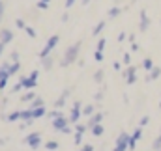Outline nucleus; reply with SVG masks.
<instances>
[{"label": "nucleus", "instance_id": "f257e3e1", "mask_svg": "<svg viewBox=\"0 0 161 151\" xmlns=\"http://www.w3.org/2000/svg\"><path fill=\"white\" fill-rule=\"evenodd\" d=\"M80 47H82V41H77V43H73V45H69V47L66 49L64 58H62V62H60L62 67H68V65H71L73 62H77V58H79V54H80Z\"/></svg>", "mask_w": 161, "mask_h": 151}, {"label": "nucleus", "instance_id": "f03ea898", "mask_svg": "<svg viewBox=\"0 0 161 151\" xmlns=\"http://www.w3.org/2000/svg\"><path fill=\"white\" fill-rule=\"evenodd\" d=\"M58 41H60V36H58V34H54V36H51V38L47 39L45 47L41 49V52H40V58H41V60H43V58H47V56L53 52V49L58 45Z\"/></svg>", "mask_w": 161, "mask_h": 151}, {"label": "nucleus", "instance_id": "7ed1b4c3", "mask_svg": "<svg viewBox=\"0 0 161 151\" xmlns=\"http://www.w3.org/2000/svg\"><path fill=\"white\" fill-rule=\"evenodd\" d=\"M129 140H131V134H127V133H120V134H118V138H116V146H114V149H113V151H125V149H129Z\"/></svg>", "mask_w": 161, "mask_h": 151}, {"label": "nucleus", "instance_id": "20e7f679", "mask_svg": "<svg viewBox=\"0 0 161 151\" xmlns=\"http://www.w3.org/2000/svg\"><path fill=\"white\" fill-rule=\"evenodd\" d=\"M69 123H71V121H69V117H66L64 114H62V116H58V117H54V119H51L53 129H54V131H58V133H62Z\"/></svg>", "mask_w": 161, "mask_h": 151}, {"label": "nucleus", "instance_id": "39448f33", "mask_svg": "<svg viewBox=\"0 0 161 151\" xmlns=\"http://www.w3.org/2000/svg\"><path fill=\"white\" fill-rule=\"evenodd\" d=\"M25 144H28L32 149H38V148L41 146V134L40 133H30V134H26Z\"/></svg>", "mask_w": 161, "mask_h": 151}, {"label": "nucleus", "instance_id": "423d86ee", "mask_svg": "<svg viewBox=\"0 0 161 151\" xmlns=\"http://www.w3.org/2000/svg\"><path fill=\"white\" fill-rule=\"evenodd\" d=\"M124 76H125V82L131 86V84H135L137 82V69L133 67V65H127V69L124 71Z\"/></svg>", "mask_w": 161, "mask_h": 151}, {"label": "nucleus", "instance_id": "0eeeda50", "mask_svg": "<svg viewBox=\"0 0 161 151\" xmlns=\"http://www.w3.org/2000/svg\"><path fill=\"white\" fill-rule=\"evenodd\" d=\"M19 82L23 84V88H25V90H34V88L38 86V80H36V78H32L30 75H28V76H21V78H19Z\"/></svg>", "mask_w": 161, "mask_h": 151}, {"label": "nucleus", "instance_id": "6e6552de", "mask_svg": "<svg viewBox=\"0 0 161 151\" xmlns=\"http://www.w3.org/2000/svg\"><path fill=\"white\" fill-rule=\"evenodd\" d=\"M82 116V110H80V103L75 101L73 103V108H71V116H69V121L71 123H79V117Z\"/></svg>", "mask_w": 161, "mask_h": 151}, {"label": "nucleus", "instance_id": "1a4fd4ad", "mask_svg": "<svg viewBox=\"0 0 161 151\" xmlns=\"http://www.w3.org/2000/svg\"><path fill=\"white\" fill-rule=\"evenodd\" d=\"M141 138H142V129L139 127V129L131 134V140H129V149H131V151L135 149V148H137V142H139Z\"/></svg>", "mask_w": 161, "mask_h": 151}, {"label": "nucleus", "instance_id": "9d476101", "mask_svg": "<svg viewBox=\"0 0 161 151\" xmlns=\"http://www.w3.org/2000/svg\"><path fill=\"white\" fill-rule=\"evenodd\" d=\"M0 41L6 43V45L11 43V41H13V32H11L9 28H2V30H0Z\"/></svg>", "mask_w": 161, "mask_h": 151}, {"label": "nucleus", "instance_id": "9b49d317", "mask_svg": "<svg viewBox=\"0 0 161 151\" xmlns=\"http://www.w3.org/2000/svg\"><path fill=\"white\" fill-rule=\"evenodd\" d=\"M148 26H150V19H148L146 11L142 9V11H141V23H139V28H141V32H146Z\"/></svg>", "mask_w": 161, "mask_h": 151}, {"label": "nucleus", "instance_id": "f8f14e48", "mask_svg": "<svg viewBox=\"0 0 161 151\" xmlns=\"http://www.w3.org/2000/svg\"><path fill=\"white\" fill-rule=\"evenodd\" d=\"M101 119H103V114H101V112H96V114H92V116H90V121H88L86 125L92 129L96 123H101Z\"/></svg>", "mask_w": 161, "mask_h": 151}, {"label": "nucleus", "instance_id": "ddd939ff", "mask_svg": "<svg viewBox=\"0 0 161 151\" xmlns=\"http://www.w3.org/2000/svg\"><path fill=\"white\" fill-rule=\"evenodd\" d=\"M69 91H71V90H66V91H62V95H60V97H58V101L54 103V107H56V108H62V107H64V103H66V99H68Z\"/></svg>", "mask_w": 161, "mask_h": 151}, {"label": "nucleus", "instance_id": "4468645a", "mask_svg": "<svg viewBox=\"0 0 161 151\" xmlns=\"http://www.w3.org/2000/svg\"><path fill=\"white\" fill-rule=\"evenodd\" d=\"M45 114H47L45 107H38V108H32V117H34V119H40V117H43Z\"/></svg>", "mask_w": 161, "mask_h": 151}, {"label": "nucleus", "instance_id": "2eb2a0df", "mask_svg": "<svg viewBox=\"0 0 161 151\" xmlns=\"http://www.w3.org/2000/svg\"><path fill=\"white\" fill-rule=\"evenodd\" d=\"M19 119H21V110H17V112H11L8 117L4 116V121H9V123H11V121H19Z\"/></svg>", "mask_w": 161, "mask_h": 151}, {"label": "nucleus", "instance_id": "dca6fc26", "mask_svg": "<svg viewBox=\"0 0 161 151\" xmlns=\"http://www.w3.org/2000/svg\"><path fill=\"white\" fill-rule=\"evenodd\" d=\"M41 62H43V69H47V71L54 65V58H53V56H47V58H43Z\"/></svg>", "mask_w": 161, "mask_h": 151}, {"label": "nucleus", "instance_id": "f3484780", "mask_svg": "<svg viewBox=\"0 0 161 151\" xmlns=\"http://www.w3.org/2000/svg\"><path fill=\"white\" fill-rule=\"evenodd\" d=\"M103 131H105V129H103V125H101V123H96V125L92 127V134H94V136H101V134H103Z\"/></svg>", "mask_w": 161, "mask_h": 151}, {"label": "nucleus", "instance_id": "a211bd4d", "mask_svg": "<svg viewBox=\"0 0 161 151\" xmlns=\"http://www.w3.org/2000/svg\"><path fill=\"white\" fill-rule=\"evenodd\" d=\"M45 149H49V151H56L58 149V142H54V140H49L45 146H43Z\"/></svg>", "mask_w": 161, "mask_h": 151}, {"label": "nucleus", "instance_id": "6ab92c4d", "mask_svg": "<svg viewBox=\"0 0 161 151\" xmlns=\"http://www.w3.org/2000/svg\"><path fill=\"white\" fill-rule=\"evenodd\" d=\"M38 107H45V103H43V99H41V97L32 99V103H30V108H38Z\"/></svg>", "mask_w": 161, "mask_h": 151}, {"label": "nucleus", "instance_id": "aec40b11", "mask_svg": "<svg viewBox=\"0 0 161 151\" xmlns=\"http://www.w3.org/2000/svg\"><path fill=\"white\" fill-rule=\"evenodd\" d=\"M32 99H36V93H34V91H28V93L21 95V101H23V103H28V101H32Z\"/></svg>", "mask_w": 161, "mask_h": 151}, {"label": "nucleus", "instance_id": "412c9836", "mask_svg": "<svg viewBox=\"0 0 161 151\" xmlns=\"http://www.w3.org/2000/svg\"><path fill=\"white\" fill-rule=\"evenodd\" d=\"M120 13H122L120 8H111V9H109V19H116Z\"/></svg>", "mask_w": 161, "mask_h": 151}, {"label": "nucleus", "instance_id": "4be33fe9", "mask_svg": "<svg viewBox=\"0 0 161 151\" xmlns=\"http://www.w3.org/2000/svg\"><path fill=\"white\" fill-rule=\"evenodd\" d=\"M161 76V69L156 65V67H152V71H150V78L152 80H156V78H159Z\"/></svg>", "mask_w": 161, "mask_h": 151}, {"label": "nucleus", "instance_id": "5701e85b", "mask_svg": "<svg viewBox=\"0 0 161 151\" xmlns=\"http://www.w3.org/2000/svg\"><path fill=\"white\" fill-rule=\"evenodd\" d=\"M103 28H105V23L101 21V23H99L97 26H94V30H92V34H94V36H99V34L103 32Z\"/></svg>", "mask_w": 161, "mask_h": 151}, {"label": "nucleus", "instance_id": "b1692460", "mask_svg": "<svg viewBox=\"0 0 161 151\" xmlns=\"http://www.w3.org/2000/svg\"><path fill=\"white\" fill-rule=\"evenodd\" d=\"M19 69H21V64H19V62H13V64H11V67H9V76L17 75V71H19Z\"/></svg>", "mask_w": 161, "mask_h": 151}, {"label": "nucleus", "instance_id": "393cba45", "mask_svg": "<svg viewBox=\"0 0 161 151\" xmlns=\"http://www.w3.org/2000/svg\"><path fill=\"white\" fill-rule=\"evenodd\" d=\"M142 67H144L146 71H152V67H154L152 60H150V58H144V60H142Z\"/></svg>", "mask_w": 161, "mask_h": 151}, {"label": "nucleus", "instance_id": "a878e982", "mask_svg": "<svg viewBox=\"0 0 161 151\" xmlns=\"http://www.w3.org/2000/svg\"><path fill=\"white\" fill-rule=\"evenodd\" d=\"M92 114H94V107H92V105L82 107V116H92Z\"/></svg>", "mask_w": 161, "mask_h": 151}, {"label": "nucleus", "instance_id": "bb28decb", "mask_svg": "<svg viewBox=\"0 0 161 151\" xmlns=\"http://www.w3.org/2000/svg\"><path fill=\"white\" fill-rule=\"evenodd\" d=\"M103 76H105L103 69H99V71H96V75H94V80H96V82H103Z\"/></svg>", "mask_w": 161, "mask_h": 151}, {"label": "nucleus", "instance_id": "cd10ccee", "mask_svg": "<svg viewBox=\"0 0 161 151\" xmlns=\"http://www.w3.org/2000/svg\"><path fill=\"white\" fill-rule=\"evenodd\" d=\"M47 116H49V119H54V117L62 116V112H60V108H54V110H51V112L47 114Z\"/></svg>", "mask_w": 161, "mask_h": 151}, {"label": "nucleus", "instance_id": "c85d7f7f", "mask_svg": "<svg viewBox=\"0 0 161 151\" xmlns=\"http://www.w3.org/2000/svg\"><path fill=\"white\" fill-rule=\"evenodd\" d=\"M82 136H84V133H79V131H75V146H80V142H82Z\"/></svg>", "mask_w": 161, "mask_h": 151}, {"label": "nucleus", "instance_id": "c756f323", "mask_svg": "<svg viewBox=\"0 0 161 151\" xmlns=\"http://www.w3.org/2000/svg\"><path fill=\"white\" fill-rule=\"evenodd\" d=\"M105 45H107V39L101 38V39H97V45H96V49H97V50H103V49H105Z\"/></svg>", "mask_w": 161, "mask_h": 151}, {"label": "nucleus", "instance_id": "7c9ffc66", "mask_svg": "<svg viewBox=\"0 0 161 151\" xmlns=\"http://www.w3.org/2000/svg\"><path fill=\"white\" fill-rule=\"evenodd\" d=\"M25 32H26V36H28V38H36V30H34L32 26H26V28H25Z\"/></svg>", "mask_w": 161, "mask_h": 151}, {"label": "nucleus", "instance_id": "2f4dec72", "mask_svg": "<svg viewBox=\"0 0 161 151\" xmlns=\"http://www.w3.org/2000/svg\"><path fill=\"white\" fill-rule=\"evenodd\" d=\"M122 62H124V65H129V64H131V54L125 52V54L122 56Z\"/></svg>", "mask_w": 161, "mask_h": 151}, {"label": "nucleus", "instance_id": "473e14b6", "mask_svg": "<svg viewBox=\"0 0 161 151\" xmlns=\"http://www.w3.org/2000/svg\"><path fill=\"white\" fill-rule=\"evenodd\" d=\"M94 58H96V62H101V60H103V50H97V49H96Z\"/></svg>", "mask_w": 161, "mask_h": 151}, {"label": "nucleus", "instance_id": "72a5a7b5", "mask_svg": "<svg viewBox=\"0 0 161 151\" xmlns=\"http://www.w3.org/2000/svg\"><path fill=\"white\" fill-rule=\"evenodd\" d=\"M15 26H17V28H21V30H25V28H26V24H25V21H23V19H17V21H15Z\"/></svg>", "mask_w": 161, "mask_h": 151}, {"label": "nucleus", "instance_id": "f704fd0d", "mask_svg": "<svg viewBox=\"0 0 161 151\" xmlns=\"http://www.w3.org/2000/svg\"><path fill=\"white\" fill-rule=\"evenodd\" d=\"M21 90H25V88H23V84H21V82H17V84L11 88V93H17V91H21Z\"/></svg>", "mask_w": 161, "mask_h": 151}, {"label": "nucleus", "instance_id": "c9c22d12", "mask_svg": "<svg viewBox=\"0 0 161 151\" xmlns=\"http://www.w3.org/2000/svg\"><path fill=\"white\" fill-rule=\"evenodd\" d=\"M8 86V78H0V91H4Z\"/></svg>", "mask_w": 161, "mask_h": 151}, {"label": "nucleus", "instance_id": "e433bc0d", "mask_svg": "<svg viewBox=\"0 0 161 151\" xmlns=\"http://www.w3.org/2000/svg\"><path fill=\"white\" fill-rule=\"evenodd\" d=\"M38 8H40V9H47V8H49V2H43V0H40V2H38Z\"/></svg>", "mask_w": 161, "mask_h": 151}, {"label": "nucleus", "instance_id": "4c0bfd02", "mask_svg": "<svg viewBox=\"0 0 161 151\" xmlns=\"http://www.w3.org/2000/svg\"><path fill=\"white\" fill-rule=\"evenodd\" d=\"M0 78H9V71H6V69L0 67Z\"/></svg>", "mask_w": 161, "mask_h": 151}, {"label": "nucleus", "instance_id": "58836bf2", "mask_svg": "<svg viewBox=\"0 0 161 151\" xmlns=\"http://www.w3.org/2000/svg\"><path fill=\"white\" fill-rule=\"evenodd\" d=\"M80 151H94V146H90V144H84V146L80 148Z\"/></svg>", "mask_w": 161, "mask_h": 151}, {"label": "nucleus", "instance_id": "ea45409f", "mask_svg": "<svg viewBox=\"0 0 161 151\" xmlns=\"http://www.w3.org/2000/svg\"><path fill=\"white\" fill-rule=\"evenodd\" d=\"M11 60H13V62H19V52H17V50L11 52Z\"/></svg>", "mask_w": 161, "mask_h": 151}, {"label": "nucleus", "instance_id": "a19ab883", "mask_svg": "<svg viewBox=\"0 0 161 151\" xmlns=\"http://www.w3.org/2000/svg\"><path fill=\"white\" fill-rule=\"evenodd\" d=\"M0 67H2V69H6V71H9V67H11V64H9V62H4V64H2Z\"/></svg>", "mask_w": 161, "mask_h": 151}, {"label": "nucleus", "instance_id": "79ce46f5", "mask_svg": "<svg viewBox=\"0 0 161 151\" xmlns=\"http://www.w3.org/2000/svg\"><path fill=\"white\" fill-rule=\"evenodd\" d=\"M148 121H150V117H148V116H144V117L141 119V127H144V125H146Z\"/></svg>", "mask_w": 161, "mask_h": 151}, {"label": "nucleus", "instance_id": "37998d69", "mask_svg": "<svg viewBox=\"0 0 161 151\" xmlns=\"http://www.w3.org/2000/svg\"><path fill=\"white\" fill-rule=\"evenodd\" d=\"M131 50H139V45H137V41H131Z\"/></svg>", "mask_w": 161, "mask_h": 151}, {"label": "nucleus", "instance_id": "c03bdc74", "mask_svg": "<svg viewBox=\"0 0 161 151\" xmlns=\"http://www.w3.org/2000/svg\"><path fill=\"white\" fill-rule=\"evenodd\" d=\"M73 4H75V0H66V8H68V9H69Z\"/></svg>", "mask_w": 161, "mask_h": 151}, {"label": "nucleus", "instance_id": "a18cd8bd", "mask_svg": "<svg viewBox=\"0 0 161 151\" xmlns=\"http://www.w3.org/2000/svg\"><path fill=\"white\" fill-rule=\"evenodd\" d=\"M4 49H6V43L0 41V58H2V54H4Z\"/></svg>", "mask_w": 161, "mask_h": 151}, {"label": "nucleus", "instance_id": "49530a36", "mask_svg": "<svg viewBox=\"0 0 161 151\" xmlns=\"http://www.w3.org/2000/svg\"><path fill=\"white\" fill-rule=\"evenodd\" d=\"M30 76H32V78H36V80H38V76H40V71H32V73H30Z\"/></svg>", "mask_w": 161, "mask_h": 151}, {"label": "nucleus", "instance_id": "de8ad7c7", "mask_svg": "<svg viewBox=\"0 0 161 151\" xmlns=\"http://www.w3.org/2000/svg\"><path fill=\"white\" fill-rule=\"evenodd\" d=\"M69 133H71V127H69V125H68V127H66V129H64V131H62V134H69Z\"/></svg>", "mask_w": 161, "mask_h": 151}, {"label": "nucleus", "instance_id": "09e8293b", "mask_svg": "<svg viewBox=\"0 0 161 151\" xmlns=\"http://www.w3.org/2000/svg\"><path fill=\"white\" fill-rule=\"evenodd\" d=\"M113 67H114V69L118 71V69H120V67H122V65H120V62H114V64H113Z\"/></svg>", "mask_w": 161, "mask_h": 151}, {"label": "nucleus", "instance_id": "8fccbe9b", "mask_svg": "<svg viewBox=\"0 0 161 151\" xmlns=\"http://www.w3.org/2000/svg\"><path fill=\"white\" fill-rule=\"evenodd\" d=\"M68 19H69V17H68V13H64V15H62V23H68Z\"/></svg>", "mask_w": 161, "mask_h": 151}, {"label": "nucleus", "instance_id": "3c124183", "mask_svg": "<svg viewBox=\"0 0 161 151\" xmlns=\"http://www.w3.org/2000/svg\"><path fill=\"white\" fill-rule=\"evenodd\" d=\"M88 2H90V0H82V4H84V6H86V4H88Z\"/></svg>", "mask_w": 161, "mask_h": 151}, {"label": "nucleus", "instance_id": "603ef678", "mask_svg": "<svg viewBox=\"0 0 161 151\" xmlns=\"http://www.w3.org/2000/svg\"><path fill=\"white\" fill-rule=\"evenodd\" d=\"M4 142H6V140H2V138H0V146H2V144H4Z\"/></svg>", "mask_w": 161, "mask_h": 151}, {"label": "nucleus", "instance_id": "864d4df0", "mask_svg": "<svg viewBox=\"0 0 161 151\" xmlns=\"http://www.w3.org/2000/svg\"><path fill=\"white\" fill-rule=\"evenodd\" d=\"M43 2H51V0H43Z\"/></svg>", "mask_w": 161, "mask_h": 151}, {"label": "nucleus", "instance_id": "5fc2aeb1", "mask_svg": "<svg viewBox=\"0 0 161 151\" xmlns=\"http://www.w3.org/2000/svg\"><path fill=\"white\" fill-rule=\"evenodd\" d=\"M159 108H161V103H159Z\"/></svg>", "mask_w": 161, "mask_h": 151}, {"label": "nucleus", "instance_id": "6e6d98bb", "mask_svg": "<svg viewBox=\"0 0 161 151\" xmlns=\"http://www.w3.org/2000/svg\"><path fill=\"white\" fill-rule=\"evenodd\" d=\"M0 17H2V15H0Z\"/></svg>", "mask_w": 161, "mask_h": 151}]
</instances>
